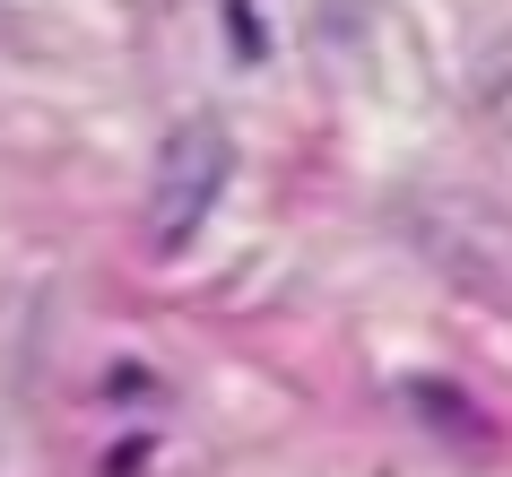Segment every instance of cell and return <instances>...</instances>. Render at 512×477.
<instances>
[{
    "instance_id": "6da1fadb",
    "label": "cell",
    "mask_w": 512,
    "mask_h": 477,
    "mask_svg": "<svg viewBox=\"0 0 512 477\" xmlns=\"http://www.w3.org/2000/svg\"><path fill=\"white\" fill-rule=\"evenodd\" d=\"M226 174H235L226 122H217V113H191L183 131L157 148V174H148V235H157V252H183V243L200 235V217L217 209Z\"/></svg>"
}]
</instances>
